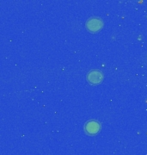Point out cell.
<instances>
[{
    "instance_id": "1",
    "label": "cell",
    "mask_w": 147,
    "mask_h": 155,
    "mask_svg": "<svg viewBox=\"0 0 147 155\" xmlns=\"http://www.w3.org/2000/svg\"><path fill=\"white\" fill-rule=\"evenodd\" d=\"M85 27L91 33L100 31L103 27V21L97 17H90L85 23Z\"/></svg>"
},
{
    "instance_id": "2",
    "label": "cell",
    "mask_w": 147,
    "mask_h": 155,
    "mask_svg": "<svg viewBox=\"0 0 147 155\" xmlns=\"http://www.w3.org/2000/svg\"><path fill=\"white\" fill-rule=\"evenodd\" d=\"M87 80L89 83L92 85H96L103 82V74L99 70H91L87 74Z\"/></svg>"
},
{
    "instance_id": "3",
    "label": "cell",
    "mask_w": 147,
    "mask_h": 155,
    "mask_svg": "<svg viewBox=\"0 0 147 155\" xmlns=\"http://www.w3.org/2000/svg\"><path fill=\"white\" fill-rule=\"evenodd\" d=\"M100 129H101V124L95 120H90L84 125V130L90 135L96 134L100 131Z\"/></svg>"
}]
</instances>
